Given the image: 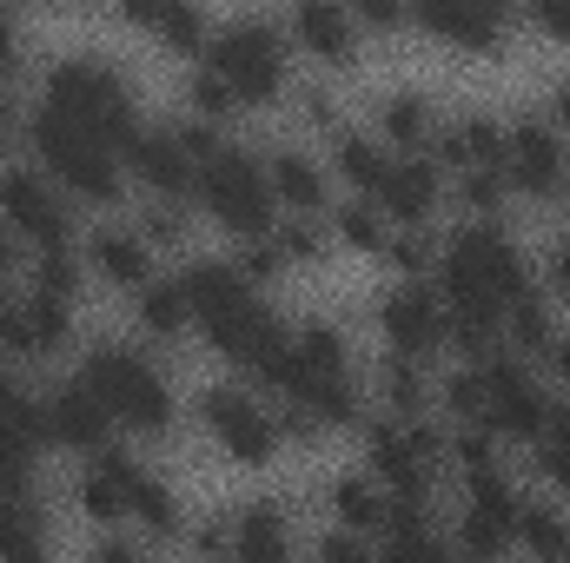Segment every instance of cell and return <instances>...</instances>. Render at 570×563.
I'll return each instance as SVG.
<instances>
[{
	"label": "cell",
	"instance_id": "obj_24",
	"mask_svg": "<svg viewBox=\"0 0 570 563\" xmlns=\"http://www.w3.org/2000/svg\"><path fill=\"white\" fill-rule=\"evenodd\" d=\"M87 259H94L100 279L120 285V292H140L153 279V239H146L140 226H100L87 239Z\"/></svg>",
	"mask_w": 570,
	"mask_h": 563
},
{
	"label": "cell",
	"instance_id": "obj_6",
	"mask_svg": "<svg viewBox=\"0 0 570 563\" xmlns=\"http://www.w3.org/2000/svg\"><path fill=\"white\" fill-rule=\"evenodd\" d=\"M40 107H53V113H67L73 127H87V134H100L107 146H120V159H127V146L140 134V107H134V93H127V73H114L107 60H60L53 73H47V87H40Z\"/></svg>",
	"mask_w": 570,
	"mask_h": 563
},
{
	"label": "cell",
	"instance_id": "obj_32",
	"mask_svg": "<svg viewBox=\"0 0 570 563\" xmlns=\"http://www.w3.org/2000/svg\"><path fill=\"white\" fill-rule=\"evenodd\" d=\"M292 551V517L279 504H246L233 517V557H285Z\"/></svg>",
	"mask_w": 570,
	"mask_h": 563
},
{
	"label": "cell",
	"instance_id": "obj_1",
	"mask_svg": "<svg viewBox=\"0 0 570 563\" xmlns=\"http://www.w3.org/2000/svg\"><path fill=\"white\" fill-rule=\"evenodd\" d=\"M438 298L451 312V345L464 358H484L504 338V312L531 292V266L518 253V239L504 233V219H471L464 233H451L438 246Z\"/></svg>",
	"mask_w": 570,
	"mask_h": 563
},
{
	"label": "cell",
	"instance_id": "obj_29",
	"mask_svg": "<svg viewBox=\"0 0 570 563\" xmlns=\"http://www.w3.org/2000/svg\"><path fill=\"white\" fill-rule=\"evenodd\" d=\"M379 398H385L392 418H425V405H431L425 358H405V352L385 345V358H379Z\"/></svg>",
	"mask_w": 570,
	"mask_h": 563
},
{
	"label": "cell",
	"instance_id": "obj_8",
	"mask_svg": "<svg viewBox=\"0 0 570 563\" xmlns=\"http://www.w3.org/2000/svg\"><path fill=\"white\" fill-rule=\"evenodd\" d=\"M206 67L226 80V93L239 107H273L285 87H292V67H285V33L259 13H239L226 27H213L206 40Z\"/></svg>",
	"mask_w": 570,
	"mask_h": 563
},
{
	"label": "cell",
	"instance_id": "obj_23",
	"mask_svg": "<svg viewBox=\"0 0 570 563\" xmlns=\"http://www.w3.org/2000/svg\"><path fill=\"white\" fill-rule=\"evenodd\" d=\"M431 159H444V172H478V166H498L504 172V127L491 113H464V120H438L431 134Z\"/></svg>",
	"mask_w": 570,
	"mask_h": 563
},
{
	"label": "cell",
	"instance_id": "obj_40",
	"mask_svg": "<svg viewBox=\"0 0 570 563\" xmlns=\"http://www.w3.org/2000/svg\"><path fill=\"white\" fill-rule=\"evenodd\" d=\"M458 199H464L478 219H504V172H498V166L458 172Z\"/></svg>",
	"mask_w": 570,
	"mask_h": 563
},
{
	"label": "cell",
	"instance_id": "obj_10",
	"mask_svg": "<svg viewBox=\"0 0 570 563\" xmlns=\"http://www.w3.org/2000/svg\"><path fill=\"white\" fill-rule=\"evenodd\" d=\"M365 457H372V477H379L399 504H431L438 471H444V437H438L425 418H392V424L372 431Z\"/></svg>",
	"mask_w": 570,
	"mask_h": 563
},
{
	"label": "cell",
	"instance_id": "obj_33",
	"mask_svg": "<svg viewBox=\"0 0 570 563\" xmlns=\"http://www.w3.org/2000/svg\"><path fill=\"white\" fill-rule=\"evenodd\" d=\"M332 239H345V246H358V253H385L392 219L379 213V199H345V206L332 213Z\"/></svg>",
	"mask_w": 570,
	"mask_h": 563
},
{
	"label": "cell",
	"instance_id": "obj_39",
	"mask_svg": "<svg viewBox=\"0 0 570 563\" xmlns=\"http://www.w3.org/2000/svg\"><path fill=\"white\" fill-rule=\"evenodd\" d=\"M186 100H193V120H206V127H219V120H233V113H239V100L226 93V80H219L213 67H199V73H193Z\"/></svg>",
	"mask_w": 570,
	"mask_h": 563
},
{
	"label": "cell",
	"instance_id": "obj_2",
	"mask_svg": "<svg viewBox=\"0 0 570 563\" xmlns=\"http://www.w3.org/2000/svg\"><path fill=\"white\" fill-rule=\"evenodd\" d=\"M186 279V298H193V332L226 358V365H239L246 378L273 358L285 345V332L273 312H266V298H259V285L246 279L239 266H219V259H199V266H186L179 273Z\"/></svg>",
	"mask_w": 570,
	"mask_h": 563
},
{
	"label": "cell",
	"instance_id": "obj_21",
	"mask_svg": "<svg viewBox=\"0 0 570 563\" xmlns=\"http://www.w3.org/2000/svg\"><path fill=\"white\" fill-rule=\"evenodd\" d=\"M114 13L127 27H140L146 40H159L166 53H206V40H213V20L199 0H114Z\"/></svg>",
	"mask_w": 570,
	"mask_h": 563
},
{
	"label": "cell",
	"instance_id": "obj_13",
	"mask_svg": "<svg viewBox=\"0 0 570 563\" xmlns=\"http://www.w3.org/2000/svg\"><path fill=\"white\" fill-rule=\"evenodd\" d=\"M379 332H385V345L392 352H405V358H438L444 345H451V312H444V298H438V285H425L419 273L399 285H385L379 292Z\"/></svg>",
	"mask_w": 570,
	"mask_h": 563
},
{
	"label": "cell",
	"instance_id": "obj_16",
	"mask_svg": "<svg viewBox=\"0 0 570 563\" xmlns=\"http://www.w3.org/2000/svg\"><path fill=\"white\" fill-rule=\"evenodd\" d=\"M504 186L511 192H524V199H538V206H551V199H564L570 186V159H564V134L551 127V120H518V127H504Z\"/></svg>",
	"mask_w": 570,
	"mask_h": 563
},
{
	"label": "cell",
	"instance_id": "obj_36",
	"mask_svg": "<svg viewBox=\"0 0 570 563\" xmlns=\"http://www.w3.org/2000/svg\"><path fill=\"white\" fill-rule=\"evenodd\" d=\"M285 253V266H318L325 253H332V233H325V219H305V213H285V226L273 233Z\"/></svg>",
	"mask_w": 570,
	"mask_h": 563
},
{
	"label": "cell",
	"instance_id": "obj_44",
	"mask_svg": "<svg viewBox=\"0 0 570 563\" xmlns=\"http://www.w3.org/2000/svg\"><path fill=\"white\" fill-rule=\"evenodd\" d=\"M538 358L551 365V378H564V385H570V338H558V332H551V345H544Z\"/></svg>",
	"mask_w": 570,
	"mask_h": 563
},
{
	"label": "cell",
	"instance_id": "obj_35",
	"mask_svg": "<svg viewBox=\"0 0 570 563\" xmlns=\"http://www.w3.org/2000/svg\"><path fill=\"white\" fill-rule=\"evenodd\" d=\"M0 431L27 437V444H53L47 437V398H33L20 378H0Z\"/></svg>",
	"mask_w": 570,
	"mask_h": 563
},
{
	"label": "cell",
	"instance_id": "obj_18",
	"mask_svg": "<svg viewBox=\"0 0 570 563\" xmlns=\"http://www.w3.org/2000/svg\"><path fill=\"white\" fill-rule=\"evenodd\" d=\"M412 20L458 53H478V60L504 53V7L498 0H412Z\"/></svg>",
	"mask_w": 570,
	"mask_h": 563
},
{
	"label": "cell",
	"instance_id": "obj_31",
	"mask_svg": "<svg viewBox=\"0 0 570 563\" xmlns=\"http://www.w3.org/2000/svg\"><path fill=\"white\" fill-rule=\"evenodd\" d=\"M53 551V531L40 517V504L27 491L0 497V557H47Z\"/></svg>",
	"mask_w": 570,
	"mask_h": 563
},
{
	"label": "cell",
	"instance_id": "obj_42",
	"mask_svg": "<svg viewBox=\"0 0 570 563\" xmlns=\"http://www.w3.org/2000/svg\"><path fill=\"white\" fill-rule=\"evenodd\" d=\"M140 233L153 246H173V239H186V219H179V199H159L153 213L140 219Z\"/></svg>",
	"mask_w": 570,
	"mask_h": 563
},
{
	"label": "cell",
	"instance_id": "obj_7",
	"mask_svg": "<svg viewBox=\"0 0 570 563\" xmlns=\"http://www.w3.org/2000/svg\"><path fill=\"white\" fill-rule=\"evenodd\" d=\"M80 378L94 385V398L114 412L120 431H134V437H166L173 431V385L159 378V365L146 352H134V345H94Z\"/></svg>",
	"mask_w": 570,
	"mask_h": 563
},
{
	"label": "cell",
	"instance_id": "obj_11",
	"mask_svg": "<svg viewBox=\"0 0 570 563\" xmlns=\"http://www.w3.org/2000/svg\"><path fill=\"white\" fill-rule=\"evenodd\" d=\"M199 424L213 431V444L233 457V464H246V471H259V464H273L285 444L279 418L266 412V398L259 392H239V385H213V392H199Z\"/></svg>",
	"mask_w": 570,
	"mask_h": 563
},
{
	"label": "cell",
	"instance_id": "obj_19",
	"mask_svg": "<svg viewBox=\"0 0 570 563\" xmlns=\"http://www.w3.org/2000/svg\"><path fill=\"white\" fill-rule=\"evenodd\" d=\"M372 199L392 226H431V213L444 206V172L431 152H392V172Z\"/></svg>",
	"mask_w": 570,
	"mask_h": 563
},
{
	"label": "cell",
	"instance_id": "obj_27",
	"mask_svg": "<svg viewBox=\"0 0 570 563\" xmlns=\"http://www.w3.org/2000/svg\"><path fill=\"white\" fill-rule=\"evenodd\" d=\"M332 166H338V179L358 199H372L385 186V172H392V146L379 140V134H332Z\"/></svg>",
	"mask_w": 570,
	"mask_h": 563
},
{
	"label": "cell",
	"instance_id": "obj_37",
	"mask_svg": "<svg viewBox=\"0 0 570 563\" xmlns=\"http://www.w3.org/2000/svg\"><path fill=\"white\" fill-rule=\"evenodd\" d=\"M538 451V471H544V484H558V491H570V398L551 412V424H544V437L531 444Z\"/></svg>",
	"mask_w": 570,
	"mask_h": 563
},
{
	"label": "cell",
	"instance_id": "obj_41",
	"mask_svg": "<svg viewBox=\"0 0 570 563\" xmlns=\"http://www.w3.org/2000/svg\"><path fill=\"white\" fill-rule=\"evenodd\" d=\"M352 13H358L365 33H385V40L412 27V0H352Z\"/></svg>",
	"mask_w": 570,
	"mask_h": 563
},
{
	"label": "cell",
	"instance_id": "obj_5",
	"mask_svg": "<svg viewBox=\"0 0 570 563\" xmlns=\"http://www.w3.org/2000/svg\"><path fill=\"white\" fill-rule=\"evenodd\" d=\"M193 199L233 233V239H273L279 233V192L273 172L246 146H206L199 152V186Z\"/></svg>",
	"mask_w": 570,
	"mask_h": 563
},
{
	"label": "cell",
	"instance_id": "obj_4",
	"mask_svg": "<svg viewBox=\"0 0 570 563\" xmlns=\"http://www.w3.org/2000/svg\"><path fill=\"white\" fill-rule=\"evenodd\" d=\"M80 504H87V517H100V524H134L153 544L179 537V504H173V491L146 471L140 457H127V451H94V464H87V477H80Z\"/></svg>",
	"mask_w": 570,
	"mask_h": 563
},
{
	"label": "cell",
	"instance_id": "obj_25",
	"mask_svg": "<svg viewBox=\"0 0 570 563\" xmlns=\"http://www.w3.org/2000/svg\"><path fill=\"white\" fill-rule=\"evenodd\" d=\"M273 192H279L285 213H305V219H325V206H332V179H325V166L318 159H305L298 146H285L273 152Z\"/></svg>",
	"mask_w": 570,
	"mask_h": 563
},
{
	"label": "cell",
	"instance_id": "obj_28",
	"mask_svg": "<svg viewBox=\"0 0 570 563\" xmlns=\"http://www.w3.org/2000/svg\"><path fill=\"white\" fill-rule=\"evenodd\" d=\"M134 318H140L146 338H179V332H193L186 279H146L140 292H134Z\"/></svg>",
	"mask_w": 570,
	"mask_h": 563
},
{
	"label": "cell",
	"instance_id": "obj_46",
	"mask_svg": "<svg viewBox=\"0 0 570 563\" xmlns=\"http://www.w3.org/2000/svg\"><path fill=\"white\" fill-rule=\"evenodd\" d=\"M551 127H558V134L570 140V80L558 87V100H551Z\"/></svg>",
	"mask_w": 570,
	"mask_h": 563
},
{
	"label": "cell",
	"instance_id": "obj_47",
	"mask_svg": "<svg viewBox=\"0 0 570 563\" xmlns=\"http://www.w3.org/2000/svg\"><path fill=\"white\" fill-rule=\"evenodd\" d=\"M13 67V27H7V0H0V73Z\"/></svg>",
	"mask_w": 570,
	"mask_h": 563
},
{
	"label": "cell",
	"instance_id": "obj_9",
	"mask_svg": "<svg viewBox=\"0 0 570 563\" xmlns=\"http://www.w3.org/2000/svg\"><path fill=\"white\" fill-rule=\"evenodd\" d=\"M471 372H478V424L498 437V444H538L544 437V424H551V392L538 385V372L524 365V358H511V352H484V358H471Z\"/></svg>",
	"mask_w": 570,
	"mask_h": 563
},
{
	"label": "cell",
	"instance_id": "obj_17",
	"mask_svg": "<svg viewBox=\"0 0 570 563\" xmlns=\"http://www.w3.org/2000/svg\"><path fill=\"white\" fill-rule=\"evenodd\" d=\"M127 172L140 179L153 199H193L199 186V152L186 146L179 127H140L127 146Z\"/></svg>",
	"mask_w": 570,
	"mask_h": 563
},
{
	"label": "cell",
	"instance_id": "obj_45",
	"mask_svg": "<svg viewBox=\"0 0 570 563\" xmlns=\"http://www.w3.org/2000/svg\"><path fill=\"white\" fill-rule=\"evenodd\" d=\"M551 285L570 298V239H558V253H551Z\"/></svg>",
	"mask_w": 570,
	"mask_h": 563
},
{
	"label": "cell",
	"instance_id": "obj_14",
	"mask_svg": "<svg viewBox=\"0 0 570 563\" xmlns=\"http://www.w3.org/2000/svg\"><path fill=\"white\" fill-rule=\"evenodd\" d=\"M73 338V298L67 292H47V285L27 279V292H13L0 305V352L33 365V358H53L60 345Z\"/></svg>",
	"mask_w": 570,
	"mask_h": 563
},
{
	"label": "cell",
	"instance_id": "obj_22",
	"mask_svg": "<svg viewBox=\"0 0 570 563\" xmlns=\"http://www.w3.org/2000/svg\"><path fill=\"white\" fill-rule=\"evenodd\" d=\"M47 437L67 444V451H80V457H94V451H107V437H114V412L94 398L87 378H73V385L47 392Z\"/></svg>",
	"mask_w": 570,
	"mask_h": 563
},
{
	"label": "cell",
	"instance_id": "obj_3",
	"mask_svg": "<svg viewBox=\"0 0 570 563\" xmlns=\"http://www.w3.org/2000/svg\"><path fill=\"white\" fill-rule=\"evenodd\" d=\"M27 146H33L40 172H47L67 199H94V206H114V199H120V172H127L120 146H107L100 134L73 127L67 113L33 107V120H27Z\"/></svg>",
	"mask_w": 570,
	"mask_h": 563
},
{
	"label": "cell",
	"instance_id": "obj_38",
	"mask_svg": "<svg viewBox=\"0 0 570 563\" xmlns=\"http://www.w3.org/2000/svg\"><path fill=\"white\" fill-rule=\"evenodd\" d=\"M504 345H518V352H544V345H551V312H544L538 292H524V298L504 312Z\"/></svg>",
	"mask_w": 570,
	"mask_h": 563
},
{
	"label": "cell",
	"instance_id": "obj_15",
	"mask_svg": "<svg viewBox=\"0 0 570 563\" xmlns=\"http://www.w3.org/2000/svg\"><path fill=\"white\" fill-rule=\"evenodd\" d=\"M0 219L33 246V253H53V246H73V206L67 192L47 179V172H0Z\"/></svg>",
	"mask_w": 570,
	"mask_h": 563
},
{
	"label": "cell",
	"instance_id": "obj_30",
	"mask_svg": "<svg viewBox=\"0 0 570 563\" xmlns=\"http://www.w3.org/2000/svg\"><path fill=\"white\" fill-rule=\"evenodd\" d=\"M332 517L352 524V531H365V537L379 544V531H385V517H392V491H385L379 477H338V484H332Z\"/></svg>",
	"mask_w": 570,
	"mask_h": 563
},
{
	"label": "cell",
	"instance_id": "obj_43",
	"mask_svg": "<svg viewBox=\"0 0 570 563\" xmlns=\"http://www.w3.org/2000/svg\"><path fill=\"white\" fill-rule=\"evenodd\" d=\"M531 20H538V33H544V40L570 47V0H531Z\"/></svg>",
	"mask_w": 570,
	"mask_h": 563
},
{
	"label": "cell",
	"instance_id": "obj_34",
	"mask_svg": "<svg viewBox=\"0 0 570 563\" xmlns=\"http://www.w3.org/2000/svg\"><path fill=\"white\" fill-rule=\"evenodd\" d=\"M518 551L531 557H570V517L551 504H524L518 511Z\"/></svg>",
	"mask_w": 570,
	"mask_h": 563
},
{
	"label": "cell",
	"instance_id": "obj_26",
	"mask_svg": "<svg viewBox=\"0 0 570 563\" xmlns=\"http://www.w3.org/2000/svg\"><path fill=\"white\" fill-rule=\"evenodd\" d=\"M431 134H438V107L425 93H385L379 100V140L392 152H431Z\"/></svg>",
	"mask_w": 570,
	"mask_h": 563
},
{
	"label": "cell",
	"instance_id": "obj_12",
	"mask_svg": "<svg viewBox=\"0 0 570 563\" xmlns=\"http://www.w3.org/2000/svg\"><path fill=\"white\" fill-rule=\"evenodd\" d=\"M518 511H524V497L511 491V477H504L498 464L464 471L458 551H471V557H504V551H518Z\"/></svg>",
	"mask_w": 570,
	"mask_h": 563
},
{
	"label": "cell",
	"instance_id": "obj_20",
	"mask_svg": "<svg viewBox=\"0 0 570 563\" xmlns=\"http://www.w3.org/2000/svg\"><path fill=\"white\" fill-rule=\"evenodd\" d=\"M285 20H292V40H298L312 60H325V67H352V60H358L365 27H358L352 0H292Z\"/></svg>",
	"mask_w": 570,
	"mask_h": 563
}]
</instances>
